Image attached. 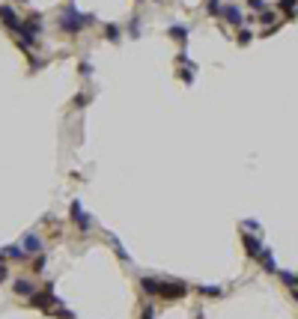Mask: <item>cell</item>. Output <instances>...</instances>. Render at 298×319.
<instances>
[{
    "label": "cell",
    "instance_id": "obj_1",
    "mask_svg": "<svg viewBox=\"0 0 298 319\" xmlns=\"http://www.w3.org/2000/svg\"><path fill=\"white\" fill-rule=\"evenodd\" d=\"M140 289L146 295L164 298V301H176L188 295V284L185 281H158V278H140Z\"/></svg>",
    "mask_w": 298,
    "mask_h": 319
},
{
    "label": "cell",
    "instance_id": "obj_2",
    "mask_svg": "<svg viewBox=\"0 0 298 319\" xmlns=\"http://www.w3.org/2000/svg\"><path fill=\"white\" fill-rule=\"evenodd\" d=\"M96 21V15H84V12H78L72 3L69 6H63L60 9V18H57V27L63 33H69V36H78V33L84 30L87 24H93Z\"/></svg>",
    "mask_w": 298,
    "mask_h": 319
},
{
    "label": "cell",
    "instance_id": "obj_3",
    "mask_svg": "<svg viewBox=\"0 0 298 319\" xmlns=\"http://www.w3.org/2000/svg\"><path fill=\"white\" fill-rule=\"evenodd\" d=\"M39 33H42V12H33L24 24H21V33H18V45L24 51H30L39 45Z\"/></svg>",
    "mask_w": 298,
    "mask_h": 319
},
{
    "label": "cell",
    "instance_id": "obj_4",
    "mask_svg": "<svg viewBox=\"0 0 298 319\" xmlns=\"http://www.w3.org/2000/svg\"><path fill=\"white\" fill-rule=\"evenodd\" d=\"M57 304H63V301L54 295V284L51 281L45 284V289H39V292L30 295V307H39V310H54Z\"/></svg>",
    "mask_w": 298,
    "mask_h": 319
},
{
    "label": "cell",
    "instance_id": "obj_5",
    "mask_svg": "<svg viewBox=\"0 0 298 319\" xmlns=\"http://www.w3.org/2000/svg\"><path fill=\"white\" fill-rule=\"evenodd\" d=\"M69 212H72V221H75V227H78L81 233H90V230L96 227V221H93V215H90V212H84V206H81V200H72V206H69Z\"/></svg>",
    "mask_w": 298,
    "mask_h": 319
},
{
    "label": "cell",
    "instance_id": "obj_6",
    "mask_svg": "<svg viewBox=\"0 0 298 319\" xmlns=\"http://www.w3.org/2000/svg\"><path fill=\"white\" fill-rule=\"evenodd\" d=\"M0 21H3V24H6V27H9L12 33H15V36L21 33V24H24V21L18 18L15 6H9V3H0Z\"/></svg>",
    "mask_w": 298,
    "mask_h": 319
},
{
    "label": "cell",
    "instance_id": "obj_7",
    "mask_svg": "<svg viewBox=\"0 0 298 319\" xmlns=\"http://www.w3.org/2000/svg\"><path fill=\"white\" fill-rule=\"evenodd\" d=\"M18 245L24 248V254H33V256H36V254H42V248H45L42 236H39V233H33V230H30V233H24V239H21Z\"/></svg>",
    "mask_w": 298,
    "mask_h": 319
},
{
    "label": "cell",
    "instance_id": "obj_8",
    "mask_svg": "<svg viewBox=\"0 0 298 319\" xmlns=\"http://www.w3.org/2000/svg\"><path fill=\"white\" fill-rule=\"evenodd\" d=\"M242 245H245V254L251 256V259H260V254H263V242L257 239V236H251V233H245L242 236Z\"/></svg>",
    "mask_w": 298,
    "mask_h": 319
},
{
    "label": "cell",
    "instance_id": "obj_9",
    "mask_svg": "<svg viewBox=\"0 0 298 319\" xmlns=\"http://www.w3.org/2000/svg\"><path fill=\"white\" fill-rule=\"evenodd\" d=\"M221 18H224L227 24H232V27H242V21H245L242 9H239V6H230V3H224V6H221Z\"/></svg>",
    "mask_w": 298,
    "mask_h": 319
},
{
    "label": "cell",
    "instance_id": "obj_10",
    "mask_svg": "<svg viewBox=\"0 0 298 319\" xmlns=\"http://www.w3.org/2000/svg\"><path fill=\"white\" fill-rule=\"evenodd\" d=\"M167 36H170L173 42L185 45V42H188V36H191V30H188V24H170V27H167Z\"/></svg>",
    "mask_w": 298,
    "mask_h": 319
},
{
    "label": "cell",
    "instance_id": "obj_11",
    "mask_svg": "<svg viewBox=\"0 0 298 319\" xmlns=\"http://www.w3.org/2000/svg\"><path fill=\"white\" fill-rule=\"evenodd\" d=\"M104 239H107V242H110V248H113V254L120 256V259H123V262H132V256H129V251H126V248H123V242H120V239H116V236H113V233H104Z\"/></svg>",
    "mask_w": 298,
    "mask_h": 319
},
{
    "label": "cell",
    "instance_id": "obj_12",
    "mask_svg": "<svg viewBox=\"0 0 298 319\" xmlns=\"http://www.w3.org/2000/svg\"><path fill=\"white\" fill-rule=\"evenodd\" d=\"M260 265H263L268 275H277V262H274V254H271V248H265L263 254H260V259H257Z\"/></svg>",
    "mask_w": 298,
    "mask_h": 319
},
{
    "label": "cell",
    "instance_id": "obj_13",
    "mask_svg": "<svg viewBox=\"0 0 298 319\" xmlns=\"http://www.w3.org/2000/svg\"><path fill=\"white\" fill-rule=\"evenodd\" d=\"M12 292H15V295H27V298H30V295L36 292V287L30 284V281L18 278V281H12Z\"/></svg>",
    "mask_w": 298,
    "mask_h": 319
},
{
    "label": "cell",
    "instance_id": "obj_14",
    "mask_svg": "<svg viewBox=\"0 0 298 319\" xmlns=\"http://www.w3.org/2000/svg\"><path fill=\"white\" fill-rule=\"evenodd\" d=\"M0 254H3V259H15V262L27 256V254H24V248H21V245H6V248H3Z\"/></svg>",
    "mask_w": 298,
    "mask_h": 319
},
{
    "label": "cell",
    "instance_id": "obj_15",
    "mask_svg": "<svg viewBox=\"0 0 298 319\" xmlns=\"http://www.w3.org/2000/svg\"><path fill=\"white\" fill-rule=\"evenodd\" d=\"M176 69H179V81L191 87L194 84V75H197V66H176Z\"/></svg>",
    "mask_w": 298,
    "mask_h": 319
},
{
    "label": "cell",
    "instance_id": "obj_16",
    "mask_svg": "<svg viewBox=\"0 0 298 319\" xmlns=\"http://www.w3.org/2000/svg\"><path fill=\"white\" fill-rule=\"evenodd\" d=\"M277 9L286 15V18H295L298 12V0H277Z\"/></svg>",
    "mask_w": 298,
    "mask_h": 319
},
{
    "label": "cell",
    "instance_id": "obj_17",
    "mask_svg": "<svg viewBox=\"0 0 298 319\" xmlns=\"http://www.w3.org/2000/svg\"><path fill=\"white\" fill-rule=\"evenodd\" d=\"M277 278L283 281V287H289V289H295V287H298V275H295V272H286V269H277Z\"/></svg>",
    "mask_w": 298,
    "mask_h": 319
},
{
    "label": "cell",
    "instance_id": "obj_18",
    "mask_svg": "<svg viewBox=\"0 0 298 319\" xmlns=\"http://www.w3.org/2000/svg\"><path fill=\"white\" fill-rule=\"evenodd\" d=\"M197 292H200V295H206V298H221V295H224V289H221V287H212V284H200Z\"/></svg>",
    "mask_w": 298,
    "mask_h": 319
},
{
    "label": "cell",
    "instance_id": "obj_19",
    "mask_svg": "<svg viewBox=\"0 0 298 319\" xmlns=\"http://www.w3.org/2000/svg\"><path fill=\"white\" fill-rule=\"evenodd\" d=\"M104 39H107V42H120V39H123V30H120L116 24H104Z\"/></svg>",
    "mask_w": 298,
    "mask_h": 319
},
{
    "label": "cell",
    "instance_id": "obj_20",
    "mask_svg": "<svg viewBox=\"0 0 298 319\" xmlns=\"http://www.w3.org/2000/svg\"><path fill=\"white\" fill-rule=\"evenodd\" d=\"M235 42H239V48H248V45L254 42V33H251V30H239V36H235Z\"/></svg>",
    "mask_w": 298,
    "mask_h": 319
},
{
    "label": "cell",
    "instance_id": "obj_21",
    "mask_svg": "<svg viewBox=\"0 0 298 319\" xmlns=\"http://www.w3.org/2000/svg\"><path fill=\"white\" fill-rule=\"evenodd\" d=\"M206 15H221V0H206Z\"/></svg>",
    "mask_w": 298,
    "mask_h": 319
},
{
    "label": "cell",
    "instance_id": "obj_22",
    "mask_svg": "<svg viewBox=\"0 0 298 319\" xmlns=\"http://www.w3.org/2000/svg\"><path fill=\"white\" fill-rule=\"evenodd\" d=\"M129 36H132V39H140V18H137V15L129 21Z\"/></svg>",
    "mask_w": 298,
    "mask_h": 319
},
{
    "label": "cell",
    "instance_id": "obj_23",
    "mask_svg": "<svg viewBox=\"0 0 298 319\" xmlns=\"http://www.w3.org/2000/svg\"><path fill=\"white\" fill-rule=\"evenodd\" d=\"M45 262H48L45 254H36V259H33V272H36V275H42V272H45Z\"/></svg>",
    "mask_w": 298,
    "mask_h": 319
},
{
    "label": "cell",
    "instance_id": "obj_24",
    "mask_svg": "<svg viewBox=\"0 0 298 319\" xmlns=\"http://www.w3.org/2000/svg\"><path fill=\"white\" fill-rule=\"evenodd\" d=\"M260 21H263L265 27H271V24H277V21H274V12H271V9H265V12H260Z\"/></svg>",
    "mask_w": 298,
    "mask_h": 319
},
{
    "label": "cell",
    "instance_id": "obj_25",
    "mask_svg": "<svg viewBox=\"0 0 298 319\" xmlns=\"http://www.w3.org/2000/svg\"><path fill=\"white\" fill-rule=\"evenodd\" d=\"M54 313H57V319H75V313H72V310H66L63 304H57V307H54Z\"/></svg>",
    "mask_w": 298,
    "mask_h": 319
},
{
    "label": "cell",
    "instance_id": "obj_26",
    "mask_svg": "<svg viewBox=\"0 0 298 319\" xmlns=\"http://www.w3.org/2000/svg\"><path fill=\"white\" fill-rule=\"evenodd\" d=\"M176 66H194L191 57H188V51H179V54H176Z\"/></svg>",
    "mask_w": 298,
    "mask_h": 319
},
{
    "label": "cell",
    "instance_id": "obj_27",
    "mask_svg": "<svg viewBox=\"0 0 298 319\" xmlns=\"http://www.w3.org/2000/svg\"><path fill=\"white\" fill-rule=\"evenodd\" d=\"M245 230H251V233H257V230H260V221H257V218H245Z\"/></svg>",
    "mask_w": 298,
    "mask_h": 319
},
{
    "label": "cell",
    "instance_id": "obj_28",
    "mask_svg": "<svg viewBox=\"0 0 298 319\" xmlns=\"http://www.w3.org/2000/svg\"><path fill=\"white\" fill-rule=\"evenodd\" d=\"M78 72L90 78V75H93V63H87V60H81V66H78Z\"/></svg>",
    "mask_w": 298,
    "mask_h": 319
},
{
    "label": "cell",
    "instance_id": "obj_29",
    "mask_svg": "<svg viewBox=\"0 0 298 319\" xmlns=\"http://www.w3.org/2000/svg\"><path fill=\"white\" fill-rule=\"evenodd\" d=\"M6 281H9V265L0 262V284H6Z\"/></svg>",
    "mask_w": 298,
    "mask_h": 319
},
{
    "label": "cell",
    "instance_id": "obj_30",
    "mask_svg": "<svg viewBox=\"0 0 298 319\" xmlns=\"http://www.w3.org/2000/svg\"><path fill=\"white\" fill-rule=\"evenodd\" d=\"M251 3V9H257V12H265V0H248Z\"/></svg>",
    "mask_w": 298,
    "mask_h": 319
},
{
    "label": "cell",
    "instance_id": "obj_31",
    "mask_svg": "<svg viewBox=\"0 0 298 319\" xmlns=\"http://www.w3.org/2000/svg\"><path fill=\"white\" fill-rule=\"evenodd\" d=\"M87 101H90V96H78V98H75V108H84Z\"/></svg>",
    "mask_w": 298,
    "mask_h": 319
},
{
    "label": "cell",
    "instance_id": "obj_32",
    "mask_svg": "<svg viewBox=\"0 0 298 319\" xmlns=\"http://www.w3.org/2000/svg\"><path fill=\"white\" fill-rule=\"evenodd\" d=\"M155 313H152V307H143V313H140V319H152Z\"/></svg>",
    "mask_w": 298,
    "mask_h": 319
},
{
    "label": "cell",
    "instance_id": "obj_33",
    "mask_svg": "<svg viewBox=\"0 0 298 319\" xmlns=\"http://www.w3.org/2000/svg\"><path fill=\"white\" fill-rule=\"evenodd\" d=\"M292 298H295V301H298V287H295V289H292Z\"/></svg>",
    "mask_w": 298,
    "mask_h": 319
},
{
    "label": "cell",
    "instance_id": "obj_34",
    "mask_svg": "<svg viewBox=\"0 0 298 319\" xmlns=\"http://www.w3.org/2000/svg\"><path fill=\"white\" fill-rule=\"evenodd\" d=\"M18 3H27V0H18Z\"/></svg>",
    "mask_w": 298,
    "mask_h": 319
}]
</instances>
